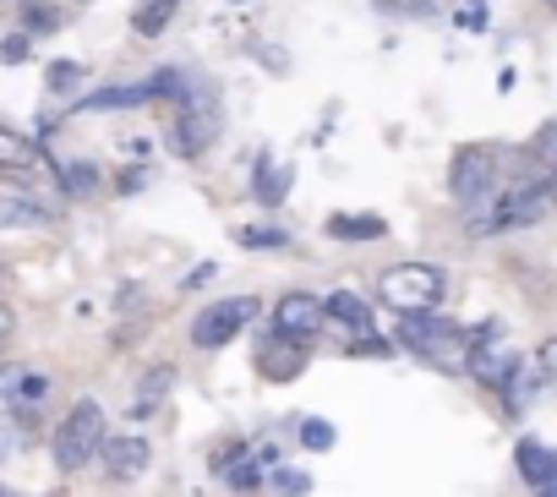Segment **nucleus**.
<instances>
[{
    "mask_svg": "<svg viewBox=\"0 0 557 497\" xmlns=\"http://www.w3.org/2000/svg\"><path fill=\"white\" fill-rule=\"evenodd\" d=\"M503 186H508V181H503V148H492V142H465V148L454 153V164H448V191H454V202H459L465 213H475V229H481V219L492 213V202H497Z\"/></svg>",
    "mask_w": 557,
    "mask_h": 497,
    "instance_id": "f257e3e1",
    "label": "nucleus"
},
{
    "mask_svg": "<svg viewBox=\"0 0 557 497\" xmlns=\"http://www.w3.org/2000/svg\"><path fill=\"white\" fill-rule=\"evenodd\" d=\"M399 339L405 350H416L426 366L448 372V377H470V345L475 334H465L459 323L437 318V312H421V318H399Z\"/></svg>",
    "mask_w": 557,
    "mask_h": 497,
    "instance_id": "f03ea898",
    "label": "nucleus"
},
{
    "mask_svg": "<svg viewBox=\"0 0 557 497\" xmlns=\"http://www.w3.org/2000/svg\"><path fill=\"white\" fill-rule=\"evenodd\" d=\"M377 296H383L388 312H399V318H421V312H437V307H443V296H448V274H443L437 263H394V269H383Z\"/></svg>",
    "mask_w": 557,
    "mask_h": 497,
    "instance_id": "7ed1b4c3",
    "label": "nucleus"
},
{
    "mask_svg": "<svg viewBox=\"0 0 557 497\" xmlns=\"http://www.w3.org/2000/svg\"><path fill=\"white\" fill-rule=\"evenodd\" d=\"M104 437H110V421H104V405L99 399H77L66 415H61V426H55V437H50V453H55V470L61 475H77L88 459H99V448H104Z\"/></svg>",
    "mask_w": 557,
    "mask_h": 497,
    "instance_id": "20e7f679",
    "label": "nucleus"
},
{
    "mask_svg": "<svg viewBox=\"0 0 557 497\" xmlns=\"http://www.w3.org/2000/svg\"><path fill=\"white\" fill-rule=\"evenodd\" d=\"M213 137H219V99H213V88L175 94V115H170V132H164L170 153L175 159H197V153L213 148Z\"/></svg>",
    "mask_w": 557,
    "mask_h": 497,
    "instance_id": "39448f33",
    "label": "nucleus"
},
{
    "mask_svg": "<svg viewBox=\"0 0 557 497\" xmlns=\"http://www.w3.org/2000/svg\"><path fill=\"white\" fill-rule=\"evenodd\" d=\"M257 312H262L257 296H224V301H208V307L191 318V345H197V350H224V345H235V339L257 323Z\"/></svg>",
    "mask_w": 557,
    "mask_h": 497,
    "instance_id": "423d86ee",
    "label": "nucleus"
},
{
    "mask_svg": "<svg viewBox=\"0 0 557 497\" xmlns=\"http://www.w3.org/2000/svg\"><path fill=\"white\" fill-rule=\"evenodd\" d=\"M519 366H524V356L503 339V328H486V334L470 345V377H475L481 388H497V394H503Z\"/></svg>",
    "mask_w": 557,
    "mask_h": 497,
    "instance_id": "0eeeda50",
    "label": "nucleus"
},
{
    "mask_svg": "<svg viewBox=\"0 0 557 497\" xmlns=\"http://www.w3.org/2000/svg\"><path fill=\"white\" fill-rule=\"evenodd\" d=\"M273 334H290L301 345H312L318 334H329V307L307 290H290V296H278L273 307Z\"/></svg>",
    "mask_w": 557,
    "mask_h": 497,
    "instance_id": "6e6552de",
    "label": "nucleus"
},
{
    "mask_svg": "<svg viewBox=\"0 0 557 497\" xmlns=\"http://www.w3.org/2000/svg\"><path fill=\"white\" fill-rule=\"evenodd\" d=\"M99 459H104V475H110V481H137V475L148 470L153 448H148V437H137V432H121V437H104Z\"/></svg>",
    "mask_w": 557,
    "mask_h": 497,
    "instance_id": "1a4fd4ad",
    "label": "nucleus"
},
{
    "mask_svg": "<svg viewBox=\"0 0 557 497\" xmlns=\"http://www.w3.org/2000/svg\"><path fill=\"white\" fill-rule=\"evenodd\" d=\"M257 372H262L268 383H290V377H301V372H307V345L290 339V334H273V339L257 350Z\"/></svg>",
    "mask_w": 557,
    "mask_h": 497,
    "instance_id": "9d476101",
    "label": "nucleus"
},
{
    "mask_svg": "<svg viewBox=\"0 0 557 497\" xmlns=\"http://www.w3.org/2000/svg\"><path fill=\"white\" fill-rule=\"evenodd\" d=\"M513 470H519V481H524L530 492H546V486L557 481V448L541 443V437H519V443H513Z\"/></svg>",
    "mask_w": 557,
    "mask_h": 497,
    "instance_id": "9b49d317",
    "label": "nucleus"
},
{
    "mask_svg": "<svg viewBox=\"0 0 557 497\" xmlns=\"http://www.w3.org/2000/svg\"><path fill=\"white\" fill-rule=\"evenodd\" d=\"M290 181H296L290 164H273V153H257V164H251V197H257L262 208L285 202V197H290Z\"/></svg>",
    "mask_w": 557,
    "mask_h": 497,
    "instance_id": "f8f14e48",
    "label": "nucleus"
},
{
    "mask_svg": "<svg viewBox=\"0 0 557 497\" xmlns=\"http://www.w3.org/2000/svg\"><path fill=\"white\" fill-rule=\"evenodd\" d=\"M329 235L334 240H383L388 235V219L383 213H334L329 219Z\"/></svg>",
    "mask_w": 557,
    "mask_h": 497,
    "instance_id": "ddd939ff",
    "label": "nucleus"
},
{
    "mask_svg": "<svg viewBox=\"0 0 557 497\" xmlns=\"http://www.w3.org/2000/svg\"><path fill=\"white\" fill-rule=\"evenodd\" d=\"M50 208H39L34 197H0V229H45Z\"/></svg>",
    "mask_w": 557,
    "mask_h": 497,
    "instance_id": "4468645a",
    "label": "nucleus"
},
{
    "mask_svg": "<svg viewBox=\"0 0 557 497\" xmlns=\"http://www.w3.org/2000/svg\"><path fill=\"white\" fill-rule=\"evenodd\" d=\"M28 164H39V142L12 132V126H0V170H28Z\"/></svg>",
    "mask_w": 557,
    "mask_h": 497,
    "instance_id": "2eb2a0df",
    "label": "nucleus"
},
{
    "mask_svg": "<svg viewBox=\"0 0 557 497\" xmlns=\"http://www.w3.org/2000/svg\"><path fill=\"white\" fill-rule=\"evenodd\" d=\"M175 7H181V0H143V7L132 12V28H137L143 39H159V34L170 28V17H175Z\"/></svg>",
    "mask_w": 557,
    "mask_h": 497,
    "instance_id": "dca6fc26",
    "label": "nucleus"
},
{
    "mask_svg": "<svg viewBox=\"0 0 557 497\" xmlns=\"http://www.w3.org/2000/svg\"><path fill=\"white\" fill-rule=\"evenodd\" d=\"M170 388H175V366H153V372L137 383V405H132V410H137V415L159 410V399H164Z\"/></svg>",
    "mask_w": 557,
    "mask_h": 497,
    "instance_id": "f3484780",
    "label": "nucleus"
},
{
    "mask_svg": "<svg viewBox=\"0 0 557 497\" xmlns=\"http://www.w3.org/2000/svg\"><path fill=\"white\" fill-rule=\"evenodd\" d=\"M235 240L246 246V252H278V246H290V229H278V224H240Z\"/></svg>",
    "mask_w": 557,
    "mask_h": 497,
    "instance_id": "a211bd4d",
    "label": "nucleus"
},
{
    "mask_svg": "<svg viewBox=\"0 0 557 497\" xmlns=\"http://www.w3.org/2000/svg\"><path fill=\"white\" fill-rule=\"evenodd\" d=\"M530 159H535L541 175H557V115L535 126V137H530Z\"/></svg>",
    "mask_w": 557,
    "mask_h": 497,
    "instance_id": "6ab92c4d",
    "label": "nucleus"
},
{
    "mask_svg": "<svg viewBox=\"0 0 557 497\" xmlns=\"http://www.w3.org/2000/svg\"><path fill=\"white\" fill-rule=\"evenodd\" d=\"M83 66L77 61H50V72H45V83H50V94H77L83 88Z\"/></svg>",
    "mask_w": 557,
    "mask_h": 497,
    "instance_id": "aec40b11",
    "label": "nucleus"
},
{
    "mask_svg": "<svg viewBox=\"0 0 557 497\" xmlns=\"http://www.w3.org/2000/svg\"><path fill=\"white\" fill-rule=\"evenodd\" d=\"M224 481H230V492H257L262 486V470L251 464V453H240L235 464H224Z\"/></svg>",
    "mask_w": 557,
    "mask_h": 497,
    "instance_id": "412c9836",
    "label": "nucleus"
},
{
    "mask_svg": "<svg viewBox=\"0 0 557 497\" xmlns=\"http://www.w3.org/2000/svg\"><path fill=\"white\" fill-rule=\"evenodd\" d=\"M301 443H307L312 453H323V448H334V426H329L323 415H307V421H301Z\"/></svg>",
    "mask_w": 557,
    "mask_h": 497,
    "instance_id": "4be33fe9",
    "label": "nucleus"
},
{
    "mask_svg": "<svg viewBox=\"0 0 557 497\" xmlns=\"http://www.w3.org/2000/svg\"><path fill=\"white\" fill-rule=\"evenodd\" d=\"M61 175H66V191H72V197H88V191L99 186V170H94V164H66Z\"/></svg>",
    "mask_w": 557,
    "mask_h": 497,
    "instance_id": "5701e85b",
    "label": "nucleus"
},
{
    "mask_svg": "<svg viewBox=\"0 0 557 497\" xmlns=\"http://www.w3.org/2000/svg\"><path fill=\"white\" fill-rule=\"evenodd\" d=\"M273 492H285V497H307V492H312V475H307V470H273Z\"/></svg>",
    "mask_w": 557,
    "mask_h": 497,
    "instance_id": "b1692460",
    "label": "nucleus"
},
{
    "mask_svg": "<svg viewBox=\"0 0 557 497\" xmlns=\"http://www.w3.org/2000/svg\"><path fill=\"white\" fill-rule=\"evenodd\" d=\"M23 23H28V34H50V28H61V17H55V12L45 7V0H28Z\"/></svg>",
    "mask_w": 557,
    "mask_h": 497,
    "instance_id": "393cba45",
    "label": "nucleus"
},
{
    "mask_svg": "<svg viewBox=\"0 0 557 497\" xmlns=\"http://www.w3.org/2000/svg\"><path fill=\"white\" fill-rule=\"evenodd\" d=\"M0 61H7V66H23V61H28V34L0 39Z\"/></svg>",
    "mask_w": 557,
    "mask_h": 497,
    "instance_id": "a878e982",
    "label": "nucleus"
},
{
    "mask_svg": "<svg viewBox=\"0 0 557 497\" xmlns=\"http://www.w3.org/2000/svg\"><path fill=\"white\" fill-rule=\"evenodd\" d=\"M535 366H541V377H546V383H557V339H546V345H541Z\"/></svg>",
    "mask_w": 557,
    "mask_h": 497,
    "instance_id": "bb28decb",
    "label": "nucleus"
},
{
    "mask_svg": "<svg viewBox=\"0 0 557 497\" xmlns=\"http://www.w3.org/2000/svg\"><path fill=\"white\" fill-rule=\"evenodd\" d=\"M17 432H23L17 421H0V459H7V453L17 448Z\"/></svg>",
    "mask_w": 557,
    "mask_h": 497,
    "instance_id": "cd10ccee",
    "label": "nucleus"
},
{
    "mask_svg": "<svg viewBox=\"0 0 557 497\" xmlns=\"http://www.w3.org/2000/svg\"><path fill=\"white\" fill-rule=\"evenodd\" d=\"M143 181H148V170H126V175H121V181H115V186H121V191H137V186H143Z\"/></svg>",
    "mask_w": 557,
    "mask_h": 497,
    "instance_id": "c85d7f7f",
    "label": "nucleus"
},
{
    "mask_svg": "<svg viewBox=\"0 0 557 497\" xmlns=\"http://www.w3.org/2000/svg\"><path fill=\"white\" fill-rule=\"evenodd\" d=\"M213 274H219L213 263H197V274H186V290H197V285H202V279H213Z\"/></svg>",
    "mask_w": 557,
    "mask_h": 497,
    "instance_id": "c756f323",
    "label": "nucleus"
},
{
    "mask_svg": "<svg viewBox=\"0 0 557 497\" xmlns=\"http://www.w3.org/2000/svg\"><path fill=\"white\" fill-rule=\"evenodd\" d=\"M12 328H17V318H12V307H0V345L12 339Z\"/></svg>",
    "mask_w": 557,
    "mask_h": 497,
    "instance_id": "7c9ffc66",
    "label": "nucleus"
},
{
    "mask_svg": "<svg viewBox=\"0 0 557 497\" xmlns=\"http://www.w3.org/2000/svg\"><path fill=\"white\" fill-rule=\"evenodd\" d=\"M535 497H557V481H552V486H546V492H535Z\"/></svg>",
    "mask_w": 557,
    "mask_h": 497,
    "instance_id": "2f4dec72",
    "label": "nucleus"
},
{
    "mask_svg": "<svg viewBox=\"0 0 557 497\" xmlns=\"http://www.w3.org/2000/svg\"><path fill=\"white\" fill-rule=\"evenodd\" d=\"M0 497H23V492H12V486H0Z\"/></svg>",
    "mask_w": 557,
    "mask_h": 497,
    "instance_id": "473e14b6",
    "label": "nucleus"
},
{
    "mask_svg": "<svg viewBox=\"0 0 557 497\" xmlns=\"http://www.w3.org/2000/svg\"><path fill=\"white\" fill-rule=\"evenodd\" d=\"M552 12H557V0H552Z\"/></svg>",
    "mask_w": 557,
    "mask_h": 497,
    "instance_id": "72a5a7b5",
    "label": "nucleus"
}]
</instances>
